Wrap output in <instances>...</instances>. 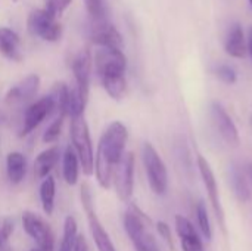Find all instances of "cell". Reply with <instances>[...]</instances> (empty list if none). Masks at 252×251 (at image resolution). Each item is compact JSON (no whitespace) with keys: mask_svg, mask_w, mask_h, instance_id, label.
Wrapping results in <instances>:
<instances>
[{"mask_svg":"<svg viewBox=\"0 0 252 251\" xmlns=\"http://www.w3.org/2000/svg\"><path fill=\"white\" fill-rule=\"evenodd\" d=\"M128 130L121 121H112L102 133L94 155V175L103 189H109L114 170L126 154Z\"/></svg>","mask_w":252,"mask_h":251,"instance_id":"6da1fadb","label":"cell"},{"mask_svg":"<svg viewBox=\"0 0 252 251\" xmlns=\"http://www.w3.org/2000/svg\"><path fill=\"white\" fill-rule=\"evenodd\" d=\"M94 67L106 93L115 101L123 99L127 92V58L123 50L99 47L94 53Z\"/></svg>","mask_w":252,"mask_h":251,"instance_id":"7a4b0ae2","label":"cell"},{"mask_svg":"<svg viewBox=\"0 0 252 251\" xmlns=\"http://www.w3.org/2000/svg\"><path fill=\"white\" fill-rule=\"evenodd\" d=\"M124 229L134 246L136 251H159V247L149 231L151 220L142 213L136 206H131L130 210L124 215Z\"/></svg>","mask_w":252,"mask_h":251,"instance_id":"3957f363","label":"cell"},{"mask_svg":"<svg viewBox=\"0 0 252 251\" xmlns=\"http://www.w3.org/2000/svg\"><path fill=\"white\" fill-rule=\"evenodd\" d=\"M71 146L74 148L80 167L83 169V173L86 176H90L94 173V152H93V143L89 132L87 121L84 120V115L71 118Z\"/></svg>","mask_w":252,"mask_h":251,"instance_id":"277c9868","label":"cell"},{"mask_svg":"<svg viewBox=\"0 0 252 251\" xmlns=\"http://www.w3.org/2000/svg\"><path fill=\"white\" fill-rule=\"evenodd\" d=\"M142 160L149 188L154 194L164 195L168 188V172L158 151L149 142H146L142 148Z\"/></svg>","mask_w":252,"mask_h":251,"instance_id":"5b68a950","label":"cell"},{"mask_svg":"<svg viewBox=\"0 0 252 251\" xmlns=\"http://www.w3.org/2000/svg\"><path fill=\"white\" fill-rule=\"evenodd\" d=\"M81 204H83V209L87 215L89 229H90L92 238L96 244L97 251H117L109 234L105 231V228L102 226V223L96 215L93 195H92L90 186L87 183H83V186H81Z\"/></svg>","mask_w":252,"mask_h":251,"instance_id":"8992f818","label":"cell"},{"mask_svg":"<svg viewBox=\"0 0 252 251\" xmlns=\"http://www.w3.org/2000/svg\"><path fill=\"white\" fill-rule=\"evenodd\" d=\"M27 28L31 36L38 37L44 41L55 43L62 37V25L56 16L49 13L46 9H34L28 15Z\"/></svg>","mask_w":252,"mask_h":251,"instance_id":"52a82bcc","label":"cell"},{"mask_svg":"<svg viewBox=\"0 0 252 251\" xmlns=\"http://www.w3.org/2000/svg\"><path fill=\"white\" fill-rule=\"evenodd\" d=\"M22 226L28 237L35 243V249L41 251L55 250V235L50 225L32 212L22 215Z\"/></svg>","mask_w":252,"mask_h":251,"instance_id":"ba28073f","label":"cell"},{"mask_svg":"<svg viewBox=\"0 0 252 251\" xmlns=\"http://www.w3.org/2000/svg\"><path fill=\"white\" fill-rule=\"evenodd\" d=\"M134 154L133 152H126L120 164L114 170V178L112 182L115 185L117 195L121 201H128L133 195L134 189Z\"/></svg>","mask_w":252,"mask_h":251,"instance_id":"9c48e42d","label":"cell"},{"mask_svg":"<svg viewBox=\"0 0 252 251\" xmlns=\"http://www.w3.org/2000/svg\"><path fill=\"white\" fill-rule=\"evenodd\" d=\"M198 170H199V175L202 178L204 186L207 189L210 204H211V207H213V210L216 213V217L219 220V225L223 229V232H226V217H224V210H223V206H221V201H220V192H219V186H217V179L214 176V172H213L210 163L202 155H198Z\"/></svg>","mask_w":252,"mask_h":251,"instance_id":"30bf717a","label":"cell"},{"mask_svg":"<svg viewBox=\"0 0 252 251\" xmlns=\"http://www.w3.org/2000/svg\"><path fill=\"white\" fill-rule=\"evenodd\" d=\"M87 38L97 47H112L123 50L124 46L121 33L117 30L114 24L109 22V19L100 22L90 21V24L87 25Z\"/></svg>","mask_w":252,"mask_h":251,"instance_id":"8fae6325","label":"cell"},{"mask_svg":"<svg viewBox=\"0 0 252 251\" xmlns=\"http://www.w3.org/2000/svg\"><path fill=\"white\" fill-rule=\"evenodd\" d=\"M92 65L93 58L89 47L81 49L71 62V70L74 74V84L72 87L89 101V90H90V77H92Z\"/></svg>","mask_w":252,"mask_h":251,"instance_id":"7c38bea8","label":"cell"},{"mask_svg":"<svg viewBox=\"0 0 252 251\" xmlns=\"http://www.w3.org/2000/svg\"><path fill=\"white\" fill-rule=\"evenodd\" d=\"M52 112H55V102L50 95L31 102L25 109L19 136H27L34 132Z\"/></svg>","mask_w":252,"mask_h":251,"instance_id":"4fadbf2b","label":"cell"},{"mask_svg":"<svg viewBox=\"0 0 252 251\" xmlns=\"http://www.w3.org/2000/svg\"><path fill=\"white\" fill-rule=\"evenodd\" d=\"M211 118L221 139L230 146H239V142H241L239 130L235 121L232 120V117L219 102H213L211 105Z\"/></svg>","mask_w":252,"mask_h":251,"instance_id":"5bb4252c","label":"cell"},{"mask_svg":"<svg viewBox=\"0 0 252 251\" xmlns=\"http://www.w3.org/2000/svg\"><path fill=\"white\" fill-rule=\"evenodd\" d=\"M40 89V77L37 74L27 75L22 81H19L16 86L10 87L6 93L4 102L10 107L21 105L24 102L31 101Z\"/></svg>","mask_w":252,"mask_h":251,"instance_id":"9a60e30c","label":"cell"},{"mask_svg":"<svg viewBox=\"0 0 252 251\" xmlns=\"http://www.w3.org/2000/svg\"><path fill=\"white\" fill-rule=\"evenodd\" d=\"M176 231L177 235L180 238V244H182V250L183 251H205L204 249V243L199 238L195 226L192 225V222L189 219H186L185 216L177 215L176 219Z\"/></svg>","mask_w":252,"mask_h":251,"instance_id":"2e32d148","label":"cell"},{"mask_svg":"<svg viewBox=\"0 0 252 251\" xmlns=\"http://www.w3.org/2000/svg\"><path fill=\"white\" fill-rule=\"evenodd\" d=\"M224 52L232 56V58H236V59H241V58H245L247 53H248V49H247V36H245V31H244V27L242 24L239 22H233L227 33H226V37H224Z\"/></svg>","mask_w":252,"mask_h":251,"instance_id":"e0dca14e","label":"cell"},{"mask_svg":"<svg viewBox=\"0 0 252 251\" xmlns=\"http://www.w3.org/2000/svg\"><path fill=\"white\" fill-rule=\"evenodd\" d=\"M0 55L13 62H21L24 58L21 38L9 27H0Z\"/></svg>","mask_w":252,"mask_h":251,"instance_id":"ac0fdd59","label":"cell"},{"mask_svg":"<svg viewBox=\"0 0 252 251\" xmlns=\"http://www.w3.org/2000/svg\"><path fill=\"white\" fill-rule=\"evenodd\" d=\"M61 157H62L61 149L58 146H52V148L41 151L37 155V158L34 160V176H35V179L43 180L44 178L50 176V172L56 167Z\"/></svg>","mask_w":252,"mask_h":251,"instance_id":"d6986e66","label":"cell"},{"mask_svg":"<svg viewBox=\"0 0 252 251\" xmlns=\"http://www.w3.org/2000/svg\"><path fill=\"white\" fill-rule=\"evenodd\" d=\"M6 173L10 183L18 185L25 179L27 175V160L22 152L13 151L6 157Z\"/></svg>","mask_w":252,"mask_h":251,"instance_id":"ffe728a7","label":"cell"},{"mask_svg":"<svg viewBox=\"0 0 252 251\" xmlns=\"http://www.w3.org/2000/svg\"><path fill=\"white\" fill-rule=\"evenodd\" d=\"M78 175H80V161L78 157L71 145H68L62 154V176L63 180L74 186L78 182Z\"/></svg>","mask_w":252,"mask_h":251,"instance_id":"44dd1931","label":"cell"},{"mask_svg":"<svg viewBox=\"0 0 252 251\" xmlns=\"http://www.w3.org/2000/svg\"><path fill=\"white\" fill-rule=\"evenodd\" d=\"M230 183H232L236 198L241 203H248L251 200L252 192L250 183L247 180V176L242 172V169L236 164H232V167H230Z\"/></svg>","mask_w":252,"mask_h":251,"instance_id":"7402d4cb","label":"cell"},{"mask_svg":"<svg viewBox=\"0 0 252 251\" xmlns=\"http://www.w3.org/2000/svg\"><path fill=\"white\" fill-rule=\"evenodd\" d=\"M55 197H56V182L53 176H47L41 180L40 185V201L43 212L50 216L55 210Z\"/></svg>","mask_w":252,"mask_h":251,"instance_id":"603a6c76","label":"cell"},{"mask_svg":"<svg viewBox=\"0 0 252 251\" xmlns=\"http://www.w3.org/2000/svg\"><path fill=\"white\" fill-rule=\"evenodd\" d=\"M78 237V225L74 216H66L63 222V232H62V241L58 251H72L75 240Z\"/></svg>","mask_w":252,"mask_h":251,"instance_id":"cb8c5ba5","label":"cell"},{"mask_svg":"<svg viewBox=\"0 0 252 251\" xmlns=\"http://www.w3.org/2000/svg\"><path fill=\"white\" fill-rule=\"evenodd\" d=\"M195 213H196V220H198V226H199L201 234L204 235V238L207 241H211L213 240V226H211V220H210L207 206L202 201H199L196 204Z\"/></svg>","mask_w":252,"mask_h":251,"instance_id":"d4e9b609","label":"cell"},{"mask_svg":"<svg viewBox=\"0 0 252 251\" xmlns=\"http://www.w3.org/2000/svg\"><path fill=\"white\" fill-rule=\"evenodd\" d=\"M84 6L92 22L108 21V7L105 0H84Z\"/></svg>","mask_w":252,"mask_h":251,"instance_id":"484cf974","label":"cell"},{"mask_svg":"<svg viewBox=\"0 0 252 251\" xmlns=\"http://www.w3.org/2000/svg\"><path fill=\"white\" fill-rule=\"evenodd\" d=\"M63 120H65V115H58L50 124L49 127L44 130L43 133V138L41 141L44 143H53L59 139L61 133H62V126H63Z\"/></svg>","mask_w":252,"mask_h":251,"instance_id":"4316f807","label":"cell"},{"mask_svg":"<svg viewBox=\"0 0 252 251\" xmlns=\"http://www.w3.org/2000/svg\"><path fill=\"white\" fill-rule=\"evenodd\" d=\"M216 74L226 84H235L238 81V72H236V70L232 65H227V64L219 65L216 68Z\"/></svg>","mask_w":252,"mask_h":251,"instance_id":"83f0119b","label":"cell"},{"mask_svg":"<svg viewBox=\"0 0 252 251\" xmlns=\"http://www.w3.org/2000/svg\"><path fill=\"white\" fill-rule=\"evenodd\" d=\"M71 1L72 0H46V7L44 9L49 13H52L53 16L59 18L66 10V7L71 4Z\"/></svg>","mask_w":252,"mask_h":251,"instance_id":"f1b7e54d","label":"cell"},{"mask_svg":"<svg viewBox=\"0 0 252 251\" xmlns=\"http://www.w3.org/2000/svg\"><path fill=\"white\" fill-rule=\"evenodd\" d=\"M157 231L159 234V237L168 244V247L173 250L174 249V243H173V235H171V228L165 223V222H158L157 223Z\"/></svg>","mask_w":252,"mask_h":251,"instance_id":"f546056e","label":"cell"},{"mask_svg":"<svg viewBox=\"0 0 252 251\" xmlns=\"http://www.w3.org/2000/svg\"><path fill=\"white\" fill-rule=\"evenodd\" d=\"M13 232V222L9 217L0 219V240L4 243H9V238Z\"/></svg>","mask_w":252,"mask_h":251,"instance_id":"4dcf8cb0","label":"cell"},{"mask_svg":"<svg viewBox=\"0 0 252 251\" xmlns=\"http://www.w3.org/2000/svg\"><path fill=\"white\" fill-rule=\"evenodd\" d=\"M72 251H89V244H87L84 235H78V237H77Z\"/></svg>","mask_w":252,"mask_h":251,"instance_id":"1f68e13d","label":"cell"},{"mask_svg":"<svg viewBox=\"0 0 252 251\" xmlns=\"http://www.w3.org/2000/svg\"><path fill=\"white\" fill-rule=\"evenodd\" d=\"M247 49H248V53H250V56H251L252 59V27L250 28L248 36H247Z\"/></svg>","mask_w":252,"mask_h":251,"instance_id":"d6a6232c","label":"cell"},{"mask_svg":"<svg viewBox=\"0 0 252 251\" xmlns=\"http://www.w3.org/2000/svg\"><path fill=\"white\" fill-rule=\"evenodd\" d=\"M0 251H12V249L9 247V243H4L0 240Z\"/></svg>","mask_w":252,"mask_h":251,"instance_id":"836d02e7","label":"cell"},{"mask_svg":"<svg viewBox=\"0 0 252 251\" xmlns=\"http://www.w3.org/2000/svg\"><path fill=\"white\" fill-rule=\"evenodd\" d=\"M247 172H248V176L251 178V180H252V163H250V164H248V167H247Z\"/></svg>","mask_w":252,"mask_h":251,"instance_id":"e575fe53","label":"cell"},{"mask_svg":"<svg viewBox=\"0 0 252 251\" xmlns=\"http://www.w3.org/2000/svg\"><path fill=\"white\" fill-rule=\"evenodd\" d=\"M248 3H250V6H251V9H252V0H248Z\"/></svg>","mask_w":252,"mask_h":251,"instance_id":"d590c367","label":"cell"},{"mask_svg":"<svg viewBox=\"0 0 252 251\" xmlns=\"http://www.w3.org/2000/svg\"><path fill=\"white\" fill-rule=\"evenodd\" d=\"M30 251H41V250H38V249H32V250H30Z\"/></svg>","mask_w":252,"mask_h":251,"instance_id":"8d00e7d4","label":"cell"},{"mask_svg":"<svg viewBox=\"0 0 252 251\" xmlns=\"http://www.w3.org/2000/svg\"><path fill=\"white\" fill-rule=\"evenodd\" d=\"M12 1H18V0H12Z\"/></svg>","mask_w":252,"mask_h":251,"instance_id":"74e56055","label":"cell"}]
</instances>
